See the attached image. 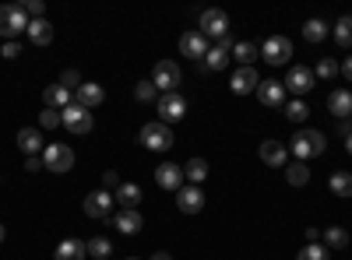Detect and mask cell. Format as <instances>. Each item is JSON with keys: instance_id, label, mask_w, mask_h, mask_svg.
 <instances>
[{"instance_id": "cell-1", "label": "cell", "mask_w": 352, "mask_h": 260, "mask_svg": "<svg viewBox=\"0 0 352 260\" xmlns=\"http://www.w3.org/2000/svg\"><path fill=\"white\" fill-rule=\"evenodd\" d=\"M324 148H328V137L320 134V130H300L296 137L289 141V152L296 155L300 162H303V158H314V155H320Z\"/></svg>"}, {"instance_id": "cell-2", "label": "cell", "mask_w": 352, "mask_h": 260, "mask_svg": "<svg viewBox=\"0 0 352 260\" xmlns=\"http://www.w3.org/2000/svg\"><path fill=\"white\" fill-rule=\"evenodd\" d=\"M28 21H32V18L21 11V4H4V8H0V36H4V43L21 36L28 28Z\"/></svg>"}, {"instance_id": "cell-3", "label": "cell", "mask_w": 352, "mask_h": 260, "mask_svg": "<svg viewBox=\"0 0 352 260\" xmlns=\"http://www.w3.org/2000/svg\"><path fill=\"white\" fill-rule=\"evenodd\" d=\"M138 141H141L148 152H169V148H173V130H169L166 123H144L141 134H138Z\"/></svg>"}, {"instance_id": "cell-4", "label": "cell", "mask_w": 352, "mask_h": 260, "mask_svg": "<svg viewBox=\"0 0 352 260\" xmlns=\"http://www.w3.org/2000/svg\"><path fill=\"white\" fill-rule=\"evenodd\" d=\"M43 169L50 172H71L74 169V152L67 144H46L43 148Z\"/></svg>"}, {"instance_id": "cell-5", "label": "cell", "mask_w": 352, "mask_h": 260, "mask_svg": "<svg viewBox=\"0 0 352 260\" xmlns=\"http://www.w3.org/2000/svg\"><path fill=\"white\" fill-rule=\"evenodd\" d=\"M201 36L204 39H222L229 36V14L222 8H208L201 14Z\"/></svg>"}, {"instance_id": "cell-6", "label": "cell", "mask_w": 352, "mask_h": 260, "mask_svg": "<svg viewBox=\"0 0 352 260\" xmlns=\"http://www.w3.org/2000/svg\"><path fill=\"white\" fill-rule=\"evenodd\" d=\"M180 67H176V60H159L155 64V74H152V84L162 92V95H173L176 84H180Z\"/></svg>"}, {"instance_id": "cell-7", "label": "cell", "mask_w": 352, "mask_h": 260, "mask_svg": "<svg viewBox=\"0 0 352 260\" xmlns=\"http://www.w3.org/2000/svg\"><path fill=\"white\" fill-rule=\"evenodd\" d=\"M261 56L272 67H282V64H289V56H292V43L285 36H268V39H264V46H261Z\"/></svg>"}, {"instance_id": "cell-8", "label": "cell", "mask_w": 352, "mask_h": 260, "mask_svg": "<svg viewBox=\"0 0 352 260\" xmlns=\"http://www.w3.org/2000/svg\"><path fill=\"white\" fill-rule=\"evenodd\" d=\"M64 127L71 130V134H78V137H85V134H92V127H96V120H92V113H88L85 106H67L64 109Z\"/></svg>"}, {"instance_id": "cell-9", "label": "cell", "mask_w": 352, "mask_h": 260, "mask_svg": "<svg viewBox=\"0 0 352 260\" xmlns=\"http://www.w3.org/2000/svg\"><path fill=\"white\" fill-rule=\"evenodd\" d=\"M81 208H85L88 218H109L113 215V193L109 190H92V193L85 197Z\"/></svg>"}, {"instance_id": "cell-10", "label": "cell", "mask_w": 352, "mask_h": 260, "mask_svg": "<svg viewBox=\"0 0 352 260\" xmlns=\"http://www.w3.org/2000/svg\"><path fill=\"white\" fill-rule=\"evenodd\" d=\"M282 84H285V88H289L292 95H307V92L314 88V84H317V78H314V71H310V67H300V64H296V67H289V78H285Z\"/></svg>"}, {"instance_id": "cell-11", "label": "cell", "mask_w": 352, "mask_h": 260, "mask_svg": "<svg viewBox=\"0 0 352 260\" xmlns=\"http://www.w3.org/2000/svg\"><path fill=\"white\" fill-rule=\"evenodd\" d=\"M159 117H162L159 123H166V127H169V123H180V120L187 117V102L176 95V92H173V95H162V99H159Z\"/></svg>"}, {"instance_id": "cell-12", "label": "cell", "mask_w": 352, "mask_h": 260, "mask_svg": "<svg viewBox=\"0 0 352 260\" xmlns=\"http://www.w3.org/2000/svg\"><path fill=\"white\" fill-rule=\"evenodd\" d=\"M176 208H180L184 215H197V211H204V193H201V187H180L176 190Z\"/></svg>"}, {"instance_id": "cell-13", "label": "cell", "mask_w": 352, "mask_h": 260, "mask_svg": "<svg viewBox=\"0 0 352 260\" xmlns=\"http://www.w3.org/2000/svg\"><path fill=\"white\" fill-rule=\"evenodd\" d=\"M257 99L272 109H285V84L282 81H261L257 84Z\"/></svg>"}, {"instance_id": "cell-14", "label": "cell", "mask_w": 352, "mask_h": 260, "mask_svg": "<svg viewBox=\"0 0 352 260\" xmlns=\"http://www.w3.org/2000/svg\"><path fill=\"white\" fill-rule=\"evenodd\" d=\"M102 99H106V92H102V84H96V81H81V88L74 92V102L85 106L88 113H92L96 106H102Z\"/></svg>"}, {"instance_id": "cell-15", "label": "cell", "mask_w": 352, "mask_h": 260, "mask_svg": "<svg viewBox=\"0 0 352 260\" xmlns=\"http://www.w3.org/2000/svg\"><path fill=\"white\" fill-rule=\"evenodd\" d=\"M155 183L162 187V190H180L184 187V169L180 165H173V162H162L159 169H155Z\"/></svg>"}, {"instance_id": "cell-16", "label": "cell", "mask_w": 352, "mask_h": 260, "mask_svg": "<svg viewBox=\"0 0 352 260\" xmlns=\"http://www.w3.org/2000/svg\"><path fill=\"white\" fill-rule=\"evenodd\" d=\"M257 84H261L257 71L254 67H240L236 74H232L229 88H232V95H250V92H257Z\"/></svg>"}, {"instance_id": "cell-17", "label": "cell", "mask_w": 352, "mask_h": 260, "mask_svg": "<svg viewBox=\"0 0 352 260\" xmlns=\"http://www.w3.org/2000/svg\"><path fill=\"white\" fill-rule=\"evenodd\" d=\"M25 36H28V43H32V46H50L53 43V25L46 18H32V21H28V28H25Z\"/></svg>"}, {"instance_id": "cell-18", "label": "cell", "mask_w": 352, "mask_h": 260, "mask_svg": "<svg viewBox=\"0 0 352 260\" xmlns=\"http://www.w3.org/2000/svg\"><path fill=\"white\" fill-rule=\"evenodd\" d=\"M261 162H268V165H275V169L289 165L285 144H282V141H261Z\"/></svg>"}, {"instance_id": "cell-19", "label": "cell", "mask_w": 352, "mask_h": 260, "mask_svg": "<svg viewBox=\"0 0 352 260\" xmlns=\"http://www.w3.org/2000/svg\"><path fill=\"white\" fill-rule=\"evenodd\" d=\"M43 102H46V109H67V106H74V95H71V88H64V84H50V88L43 92Z\"/></svg>"}, {"instance_id": "cell-20", "label": "cell", "mask_w": 352, "mask_h": 260, "mask_svg": "<svg viewBox=\"0 0 352 260\" xmlns=\"http://www.w3.org/2000/svg\"><path fill=\"white\" fill-rule=\"evenodd\" d=\"M180 49H184V56H194V60H204L208 56V39H204L201 32H187L184 39H180Z\"/></svg>"}, {"instance_id": "cell-21", "label": "cell", "mask_w": 352, "mask_h": 260, "mask_svg": "<svg viewBox=\"0 0 352 260\" xmlns=\"http://www.w3.org/2000/svg\"><path fill=\"white\" fill-rule=\"evenodd\" d=\"M18 148H21L28 158L39 155V152L46 148V144H43V134H39L36 127H21V130H18Z\"/></svg>"}, {"instance_id": "cell-22", "label": "cell", "mask_w": 352, "mask_h": 260, "mask_svg": "<svg viewBox=\"0 0 352 260\" xmlns=\"http://www.w3.org/2000/svg\"><path fill=\"white\" fill-rule=\"evenodd\" d=\"M113 200H120V211H138L141 204V187L138 183H120L113 193Z\"/></svg>"}, {"instance_id": "cell-23", "label": "cell", "mask_w": 352, "mask_h": 260, "mask_svg": "<svg viewBox=\"0 0 352 260\" xmlns=\"http://www.w3.org/2000/svg\"><path fill=\"white\" fill-rule=\"evenodd\" d=\"M141 225H144V218H141L138 211H120V215L113 218V228H116L120 236H138Z\"/></svg>"}, {"instance_id": "cell-24", "label": "cell", "mask_w": 352, "mask_h": 260, "mask_svg": "<svg viewBox=\"0 0 352 260\" xmlns=\"http://www.w3.org/2000/svg\"><path fill=\"white\" fill-rule=\"evenodd\" d=\"M328 109L335 113L338 120H349V117H352V92H349V88L331 92V95H328Z\"/></svg>"}, {"instance_id": "cell-25", "label": "cell", "mask_w": 352, "mask_h": 260, "mask_svg": "<svg viewBox=\"0 0 352 260\" xmlns=\"http://www.w3.org/2000/svg\"><path fill=\"white\" fill-rule=\"evenodd\" d=\"M85 257H88V250H85L81 239H64L53 253V260H85Z\"/></svg>"}, {"instance_id": "cell-26", "label": "cell", "mask_w": 352, "mask_h": 260, "mask_svg": "<svg viewBox=\"0 0 352 260\" xmlns=\"http://www.w3.org/2000/svg\"><path fill=\"white\" fill-rule=\"evenodd\" d=\"M285 180H289V187H307L310 183V169H307V162H289V169H285Z\"/></svg>"}, {"instance_id": "cell-27", "label": "cell", "mask_w": 352, "mask_h": 260, "mask_svg": "<svg viewBox=\"0 0 352 260\" xmlns=\"http://www.w3.org/2000/svg\"><path fill=\"white\" fill-rule=\"evenodd\" d=\"M226 67H229V53L219 49V46H212L208 56L201 60V71H226Z\"/></svg>"}, {"instance_id": "cell-28", "label": "cell", "mask_w": 352, "mask_h": 260, "mask_svg": "<svg viewBox=\"0 0 352 260\" xmlns=\"http://www.w3.org/2000/svg\"><path fill=\"white\" fill-rule=\"evenodd\" d=\"M204 176H208V162H204V158H190V162L184 165V180H190L194 187L204 183Z\"/></svg>"}, {"instance_id": "cell-29", "label": "cell", "mask_w": 352, "mask_h": 260, "mask_svg": "<svg viewBox=\"0 0 352 260\" xmlns=\"http://www.w3.org/2000/svg\"><path fill=\"white\" fill-rule=\"evenodd\" d=\"M324 243H328V250H345L349 246V233L342 225H328L324 228Z\"/></svg>"}, {"instance_id": "cell-30", "label": "cell", "mask_w": 352, "mask_h": 260, "mask_svg": "<svg viewBox=\"0 0 352 260\" xmlns=\"http://www.w3.org/2000/svg\"><path fill=\"white\" fill-rule=\"evenodd\" d=\"M232 56H236V60H240L243 67H250V64L257 60V56H261V46H257V43H236Z\"/></svg>"}, {"instance_id": "cell-31", "label": "cell", "mask_w": 352, "mask_h": 260, "mask_svg": "<svg viewBox=\"0 0 352 260\" xmlns=\"http://www.w3.org/2000/svg\"><path fill=\"white\" fill-rule=\"evenodd\" d=\"M324 36H328V25L320 21V18H310V21L303 25V39H307V43H320Z\"/></svg>"}, {"instance_id": "cell-32", "label": "cell", "mask_w": 352, "mask_h": 260, "mask_svg": "<svg viewBox=\"0 0 352 260\" xmlns=\"http://www.w3.org/2000/svg\"><path fill=\"white\" fill-rule=\"evenodd\" d=\"M85 250H88V257L106 260V257L113 253V243H109V239H102V236H96V239H88V243H85Z\"/></svg>"}, {"instance_id": "cell-33", "label": "cell", "mask_w": 352, "mask_h": 260, "mask_svg": "<svg viewBox=\"0 0 352 260\" xmlns=\"http://www.w3.org/2000/svg\"><path fill=\"white\" fill-rule=\"evenodd\" d=\"M331 193L335 197H352V176L349 172H335L331 176Z\"/></svg>"}, {"instance_id": "cell-34", "label": "cell", "mask_w": 352, "mask_h": 260, "mask_svg": "<svg viewBox=\"0 0 352 260\" xmlns=\"http://www.w3.org/2000/svg\"><path fill=\"white\" fill-rule=\"evenodd\" d=\"M296 260H331V250H328V246H320V243H307V246L300 250Z\"/></svg>"}, {"instance_id": "cell-35", "label": "cell", "mask_w": 352, "mask_h": 260, "mask_svg": "<svg viewBox=\"0 0 352 260\" xmlns=\"http://www.w3.org/2000/svg\"><path fill=\"white\" fill-rule=\"evenodd\" d=\"M285 117H289L292 123H303V120L310 117V109H307V102H303V99H292V102L285 106Z\"/></svg>"}, {"instance_id": "cell-36", "label": "cell", "mask_w": 352, "mask_h": 260, "mask_svg": "<svg viewBox=\"0 0 352 260\" xmlns=\"http://www.w3.org/2000/svg\"><path fill=\"white\" fill-rule=\"evenodd\" d=\"M335 39H338L342 46H352V18H349V14L338 18V25H335Z\"/></svg>"}, {"instance_id": "cell-37", "label": "cell", "mask_w": 352, "mask_h": 260, "mask_svg": "<svg viewBox=\"0 0 352 260\" xmlns=\"http://www.w3.org/2000/svg\"><path fill=\"white\" fill-rule=\"evenodd\" d=\"M155 92H159V88H155L152 81H138V88H134V99H138V102H155Z\"/></svg>"}, {"instance_id": "cell-38", "label": "cell", "mask_w": 352, "mask_h": 260, "mask_svg": "<svg viewBox=\"0 0 352 260\" xmlns=\"http://www.w3.org/2000/svg\"><path fill=\"white\" fill-rule=\"evenodd\" d=\"M60 123H64V113L60 109H46L43 117H39V127L43 130H53V127H60Z\"/></svg>"}, {"instance_id": "cell-39", "label": "cell", "mask_w": 352, "mask_h": 260, "mask_svg": "<svg viewBox=\"0 0 352 260\" xmlns=\"http://www.w3.org/2000/svg\"><path fill=\"white\" fill-rule=\"evenodd\" d=\"M335 74H338V64L335 60H320L317 71H314V78H320V81H331Z\"/></svg>"}, {"instance_id": "cell-40", "label": "cell", "mask_w": 352, "mask_h": 260, "mask_svg": "<svg viewBox=\"0 0 352 260\" xmlns=\"http://www.w3.org/2000/svg\"><path fill=\"white\" fill-rule=\"evenodd\" d=\"M21 11H25L28 18H43V0H25Z\"/></svg>"}, {"instance_id": "cell-41", "label": "cell", "mask_w": 352, "mask_h": 260, "mask_svg": "<svg viewBox=\"0 0 352 260\" xmlns=\"http://www.w3.org/2000/svg\"><path fill=\"white\" fill-rule=\"evenodd\" d=\"M0 56H8V60H14V56H21V46H18L14 39H8V43H4V49H0Z\"/></svg>"}, {"instance_id": "cell-42", "label": "cell", "mask_w": 352, "mask_h": 260, "mask_svg": "<svg viewBox=\"0 0 352 260\" xmlns=\"http://www.w3.org/2000/svg\"><path fill=\"white\" fill-rule=\"evenodd\" d=\"M60 84H64V88H74V84H78V88H81V74H78V71H64Z\"/></svg>"}, {"instance_id": "cell-43", "label": "cell", "mask_w": 352, "mask_h": 260, "mask_svg": "<svg viewBox=\"0 0 352 260\" xmlns=\"http://www.w3.org/2000/svg\"><path fill=\"white\" fill-rule=\"evenodd\" d=\"M102 187L106 190H116V187H120V176H116V172H102Z\"/></svg>"}, {"instance_id": "cell-44", "label": "cell", "mask_w": 352, "mask_h": 260, "mask_svg": "<svg viewBox=\"0 0 352 260\" xmlns=\"http://www.w3.org/2000/svg\"><path fill=\"white\" fill-rule=\"evenodd\" d=\"M25 169H28V172H36V169H43V155H32V158H25Z\"/></svg>"}, {"instance_id": "cell-45", "label": "cell", "mask_w": 352, "mask_h": 260, "mask_svg": "<svg viewBox=\"0 0 352 260\" xmlns=\"http://www.w3.org/2000/svg\"><path fill=\"white\" fill-rule=\"evenodd\" d=\"M338 71H342V74H345V78H349V81H352V56H345V64H342V67H338Z\"/></svg>"}, {"instance_id": "cell-46", "label": "cell", "mask_w": 352, "mask_h": 260, "mask_svg": "<svg viewBox=\"0 0 352 260\" xmlns=\"http://www.w3.org/2000/svg\"><path fill=\"white\" fill-rule=\"evenodd\" d=\"M338 134L349 137V134H352V123H349V120H338Z\"/></svg>"}, {"instance_id": "cell-47", "label": "cell", "mask_w": 352, "mask_h": 260, "mask_svg": "<svg viewBox=\"0 0 352 260\" xmlns=\"http://www.w3.org/2000/svg\"><path fill=\"white\" fill-rule=\"evenodd\" d=\"M345 152H349V155H352V134H349V137H345Z\"/></svg>"}, {"instance_id": "cell-48", "label": "cell", "mask_w": 352, "mask_h": 260, "mask_svg": "<svg viewBox=\"0 0 352 260\" xmlns=\"http://www.w3.org/2000/svg\"><path fill=\"white\" fill-rule=\"evenodd\" d=\"M152 260H173V257H169V253H155Z\"/></svg>"}, {"instance_id": "cell-49", "label": "cell", "mask_w": 352, "mask_h": 260, "mask_svg": "<svg viewBox=\"0 0 352 260\" xmlns=\"http://www.w3.org/2000/svg\"><path fill=\"white\" fill-rule=\"evenodd\" d=\"M0 243H4V225H0Z\"/></svg>"}, {"instance_id": "cell-50", "label": "cell", "mask_w": 352, "mask_h": 260, "mask_svg": "<svg viewBox=\"0 0 352 260\" xmlns=\"http://www.w3.org/2000/svg\"><path fill=\"white\" fill-rule=\"evenodd\" d=\"M127 260H138V257H127Z\"/></svg>"}, {"instance_id": "cell-51", "label": "cell", "mask_w": 352, "mask_h": 260, "mask_svg": "<svg viewBox=\"0 0 352 260\" xmlns=\"http://www.w3.org/2000/svg\"><path fill=\"white\" fill-rule=\"evenodd\" d=\"M349 123H352V117H349Z\"/></svg>"}]
</instances>
